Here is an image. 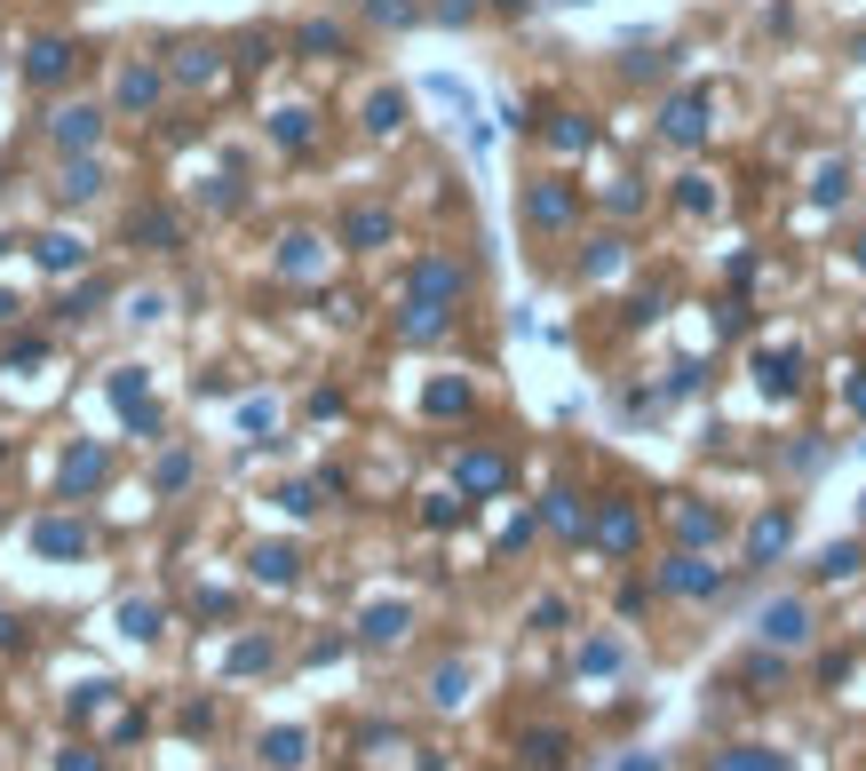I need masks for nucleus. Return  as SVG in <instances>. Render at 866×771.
I'll use <instances>...</instances> for the list:
<instances>
[{
  "label": "nucleus",
  "mask_w": 866,
  "mask_h": 771,
  "mask_svg": "<svg viewBox=\"0 0 866 771\" xmlns=\"http://www.w3.org/2000/svg\"><path fill=\"white\" fill-rule=\"evenodd\" d=\"M755 628H763V645L795 652V645H811V605H803V596H779V605L755 613Z\"/></svg>",
  "instance_id": "nucleus-1"
},
{
  "label": "nucleus",
  "mask_w": 866,
  "mask_h": 771,
  "mask_svg": "<svg viewBox=\"0 0 866 771\" xmlns=\"http://www.w3.org/2000/svg\"><path fill=\"white\" fill-rule=\"evenodd\" d=\"M660 589H668V596H723V573L699 549H684V557L660 565Z\"/></svg>",
  "instance_id": "nucleus-2"
},
{
  "label": "nucleus",
  "mask_w": 866,
  "mask_h": 771,
  "mask_svg": "<svg viewBox=\"0 0 866 771\" xmlns=\"http://www.w3.org/2000/svg\"><path fill=\"white\" fill-rule=\"evenodd\" d=\"M660 136H668V144H708V88L668 96V112H660Z\"/></svg>",
  "instance_id": "nucleus-3"
},
{
  "label": "nucleus",
  "mask_w": 866,
  "mask_h": 771,
  "mask_svg": "<svg viewBox=\"0 0 866 771\" xmlns=\"http://www.w3.org/2000/svg\"><path fill=\"white\" fill-rule=\"evenodd\" d=\"M112 406L144 429V438H159V406H151V382H144V366H120L112 375Z\"/></svg>",
  "instance_id": "nucleus-4"
},
{
  "label": "nucleus",
  "mask_w": 866,
  "mask_h": 771,
  "mask_svg": "<svg viewBox=\"0 0 866 771\" xmlns=\"http://www.w3.org/2000/svg\"><path fill=\"white\" fill-rule=\"evenodd\" d=\"M637 501H605V510H596V525H588V541L596 549H605V557H628V549H637Z\"/></svg>",
  "instance_id": "nucleus-5"
},
{
  "label": "nucleus",
  "mask_w": 866,
  "mask_h": 771,
  "mask_svg": "<svg viewBox=\"0 0 866 771\" xmlns=\"http://www.w3.org/2000/svg\"><path fill=\"white\" fill-rule=\"evenodd\" d=\"M461 287H470V271H461V262H446V255L414 262V279H406V294H414V303H453Z\"/></svg>",
  "instance_id": "nucleus-6"
},
{
  "label": "nucleus",
  "mask_w": 866,
  "mask_h": 771,
  "mask_svg": "<svg viewBox=\"0 0 866 771\" xmlns=\"http://www.w3.org/2000/svg\"><path fill=\"white\" fill-rule=\"evenodd\" d=\"M32 549L41 557H88V525L80 517H41L32 525Z\"/></svg>",
  "instance_id": "nucleus-7"
},
{
  "label": "nucleus",
  "mask_w": 866,
  "mask_h": 771,
  "mask_svg": "<svg viewBox=\"0 0 866 771\" xmlns=\"http://www.w3.org/2000/svg\"><path fill=\"white\" fill-rule=\"evenodd\" d=\"M32 255H41V271H88V239L80 231H48V239H32Z\"/></svg>",
  "instance_id": "nucleus-8"
},
{
  "label": "nucleus",
  "mask_w": 866,
  "mask_h": 771,
  "mask_svg": "<svg viewBox=\"0 0 866 771\" xmlns=\"http://www.w3.org/2000/svg\"><path fill=\"white\" fill-rule=\"evenodd\" d=\"M48 136H56L64 152H88L95 136H104V112H88V104H64V112L48 120Z\"/></svg>",
  "instance_id": "nucleus-9"
},
{
  "label": "nucleus",
  "mask_w": 866,
  "mask_h": 771,
  "mask_svg": "<svg viewBox=\"0 0 866 771\" xmlns=\"http://www.w3.org/2000/svg\"><path fill=\"white\" fill-rule=\"evenodd\" d=\"M573 208H581V199L564 191V183H532V191H525V223H541V231L573 223Z\"/></svg>",
  "instance_id": "nucleus-10"
},
{
  "label": "nucleus",
  "mask_w": 866,
  "mask_h": 771,
  "mask_svg": "<svg viewBox=\"0 0 866 771\" xmlns=\"http://www.w3.org/2000/svg\"><path fill=\"white\" fill-rule=\"evenodd\" d=\"M755 382H763V398H795V390H803V358H795V350H763Z\"/></svg>",
  "instance_id": "nucleus-11"
},
{
  "label": "nucleus",
  "mask_w": 866,
  "mask_h": 771,
  "mask_svg": "<svg viewBox=\"0 0 866 771\" xmlns=\"http://www.w3.org/2000/svg\"><path fill=\"white\" fill-rule=\"evenodd\" d=\"M112 478V461H104V446H72V454H64V493H95V485H104Z\"/></svg>",
  "instance_id": "nucleus-12"
},
{
  "label": "nucleus",
  "mask_w": 866,
  "mask_h": 771,
  "mask_svg": "<svg viewBox=\"0 0 866 771\" xmlns=\"http://www.w3.org/2000/svg\"><path fill=\"white\" fill-rule=\"evenodd\" d=\"M787 541H795V517H787V510H763L755 533H747V565H772Z\"/></svg>",
  "instance_id": "nucleus-13"
},
{
  "label": "nucleus",
  "mask_w": 866,
  "mask_h": 771,
  "mask_svg": "<svg viewBox=\"0 0 866 771\" xmlns=\"http://www.w3.org/2000/svg\"><path fill=\"white\" fill-rule=\"evenodd\" d=\"M453 478H461V493H502V485H509V461H502V454H461Z\"/></svg>",
  "instance_id": "nucleus-14"
},
{
  "label": "nucleus",
  "mask_w": 866,
  "mask_h": 771,
  "mask_svg": "<svg viewBox=\"0 0 866 771\" xmlns=\"http://www.w3.org/2000/svg\"><path fill=\"white\" fill-rule=\"evenodd\" d=\"M127 239H136V247H183V223L168 208H136V215H127Z\"/></svg>",
  "instance_id": "nucleus-15"
},
{
  "label": "nucleus",
  "mask_w": 866,
  "mask_h": 771,
  "mask_svg": "<svg viewBox=\"0 0 866 771\" xmlns=\"http://www.w3.org/2000/svg\"><path fill=\"white\" fill-rule=\"evenodd\" d=\"M72 64H80V48H64V41H32V56H24V72L41 80V88H56L64 72H72Z\"/></svg>",
  "instance_id": "nucleus-16"
},
{
  "label": "nucleus",
  "mask_w": 866,
  "mask_h": 771,
  "mask_svg": "<svg viewBox=\"0 0 866 771\" xmlns=\"http://www.w3.org/2000/svg\"><path fill=\"white\" fill-rule=\"evenodd\" d=\"M247 573H255V581H271V589H286L294 573H303V557H294L286 541H262V549L247 557Z\"/></svg>",
  "instance_id": "nucleus-17"
},
{
  "label": "nucleus",
  "mask_w": 866,
  "mask_h": 771,
  "mask_svg": "<svg viewBox=\"0 0 866 771\" xmlns=\"http://www.w3.org/2000/svg\"><path fill=\"white\" fill-rule=\"evenodd\" d=\"M168 72H176V80H191V88H207V80L223 72V56H215L207 41H183V48H176V64H168Z\"/></svg>",
  "instance_id": "nucleus-18"
},
{
  "label": "nucleus",
  "mask_w": 866,
  "mask_h": 771,
  "mask_svg": "<svg viewBox=\"0 0 866 771\" xmlns=\"http://www.w3.org/2000/svg\"><path fill=\"white\" fill-rule=\"evenodd\" d=\"M397 326H406V343H438V334L453 326V303H406Z\"/></svg>",
  "instance_id": "nucleus-19"
},
{
  "label": "nucleus",
  "mask_w": 866,
  "mask_h": 771,
  "mask_svg": "<svg viewBox=\"0 0 866 771\" xmlns=\"http://www.w3.org/2000/svg\"><path fill=\"white\" fill-rule=\"evenodd\" d=\"M159 88H168V80H159L151 64H127V72H120V104H127V112H151Z\"/></svg>",
  "instance_id": "nucleus-20"
},
{
  "label": "nucleus",
  "mask_w": 866,
  "mask_h": 771,
  "mask_svg": "<svg viewBox=\"0 0 866 771\" xmlns=\"http://www.w3.org/2000/svg\"><path fill=\"white\" fill-rule=\"evenodd\" d=\"M406 605H365V621H358V636H365V645H397V636H406Z\"/></svg>",
  "instance_id": "nucleus-21"
},
{
  "label": "nucleus",
  "mask_w": 866,
  "mask_h": 771,
  "mask_svg": "<svg viewBox=\"0 0 866 771\" xmlns=\"http://www.w3.org/2000/svg\"><path fill=\"white\" fill-rule=\"evenodd\" d=\"M390 231H397L390 208H358V215L342 223V239H350V247H390Z\"/></svg>",
  "instance_id": "nucleus-22"
},
{
  "label": "nucleus",
  "mask_w": 866,
  "mask_h": 771,
  "mask_svg": "<svg viewBox=\"0 0 866 771\" xmlns=\"http://www.w3.org/2000/svg\"><path fill=\"white\" fill-rule=\"evenodd\" d=\"M541 525H556V533H588V510H581V493H564V485H556V493L541 501Z\"/></svg>",
  "instance_id": "nucleus-23"
},
{
  "label": "nucleus",
  "mask_w": 866,
  "mask_h": 771,
  "mask_svg": "<svg viewBox=\"0 0 866 771\" xmlns=\"http://www.w3.org/2000/svg\"><path fill=\"white\" fill-rule=\"evenodd\" d=\"M303 748H311V740H303V731H294V724H279V731H262V756H271L279 771H303Z\"/></svg>",
  "instance_id": "nucleus-24"
},
{
  "label": "nucleus",
  "mask_w": 866,
  "mask_h": 771,
  "mask_svg": "<svg viewBox=\"0 0 866 771\" xmlns=\"http://www.w3.org/2000/svg\"><path fill=\"white\" fill-rule=\"evenodd\" d=\"M564 756H573V748H564V731H525V763L532 771H564Z\"/></svg>",
  "instance_id": "nucleus-25"
},
{
  "label": "nucleus",
  "mask_w": 866,
  "mask_h": 771,
  "mask_svg": "<svg viewBox=\"0 0 866 771\" xmlns=\"http://www.w3.org/2000/svg\"><path fill=\"white\" fill-rule=\"evenodd\" d=\"M676 533H684V549H699V541H716V533H723V517L699 510V501H684V510H676Z\"/></svg>",
  "instance_id": "nucleus-26"
},
{
  "label": "nucleus",
  "mask_w": 866,
  "mask_h": 771,
  "mask_svg": "<svg viewBox=\"0 0 866 771\" xmlns=\"http://www.w3.org/2000/svg\"><path fill=\"white\" fill-rule=\"evenodd\" d=\"M56 191L72 199V208H88V199L104 191V167H95V159H80V167H64V183H56Z\"/></svg>",
  "instance_id": "nucleus-27"
},
{
  "label": "nucleus",
  "mask_w": 866,
  "mask_h": 771,
  "mask_svg": "<svg viewBox=\"0 0 866 771\" xmlns=\"http://www.w3.org/2000/svg\"><path fill=\"white\" fill-rule=\"evenodd\" d=\"M429 700H438V708H461V700H470V668H461V660H446L438 677H429Z\"/></svg>",
  "instance_id": "nucleus-28"
},
{
  "label": "nucleus",
  "mask_w": 866,
  "mask_h": 771,
  "mask_svg": "<svg viewBox=\"0 0 866 771\" xmlns=\"http://www.w3.org/2000/svg\"><path fill=\"white\" fill-rule=\"evenodd\" d=\"M708 771H787V756H772V748H723Z\"/></svg>",
  "instance_id": "nucleus-29"
},
{
  "label": "nucleus",
  "mask_w": 866,
  "mask_h": 771,
  "mask_svg": "<svg viewBox=\"0 0 866 771\" xmlns=\"http://www.w3.org/2000/svg\"><path fill=\"white\" fill-rule=\"evenodd\" d=\"M858 565H866V549H858V541H835V549H826V557L811 565V573H819V581H851Z\"/></svg>",
  "instance_id": "nucleus-30"
},
{
  "label": "nucleus",
  "mask_w": 866,
  "mask_h": 771,
  "mask_svg": "<svg viewBox=\"0 0 866 771\" xmlns=\"http://www.w3.org/2000/svg\"><path fill=\"white\" fill-rule=\"evenodd\" d=\"M811 199H819V208H843V199H851V167H843V159H826V167H819V183H811Z\"/></svg>",
  "instance_id": "nucleus-31"
},
{
  "label": "nucleus",
  "mask_w": 866,
  "mask_h": 771,
  "mask_svg": "<svg viewBox=\"0 0 866 771\" xmlns=\"http://www.w3.org/2000/svg\"><path fill=\"white\" fill-rule=\"evenodd\" d=\"M279 271H286V279H303V271H318V239H311V231H294V239L279 247Z\"/></svg>",
  "instance_id": "nucleus-32"
},
{
  "label": "nucleus",
  "mask_w": 866,
  "mask_h": 771,
  "mask_svg": "<svg viewBox=\"0 0 866 771\" xmlns=\"http://www.w3.org/2000/svg\"><path fill=\"white\" fill-rule=\"evenodd\" d=\"M397 120H406V96H397V88H382L374 104H365V127H374V136H397Z\"/></svg>",
  "instance_id": "nucleus-33"
},
{
  "label": "nucleus",
  "mask_w": 866,
  "mask_h": 771,
  "mask_svg": "<svg viewBox=\"0 0 866 771\" xmlns=\"http://www.w3.org/2000/svg\"><path fill=\"white\" fill-rule=\"evenodd\" d=\"M588 136H596V127L573 120V112H556V120H549V144H556V152H588Z\"/></svg>",
  "instance_id": "nucleus-34"
},
{
  "label": "nucleus",
  "mask_w": 866,
  "mask_h": 771,
  "mask_svg": "<svg viewBox=\"0 0 866 771\" xmlns=\"http://www.w3.org/2000/svg\"><path fill=\"white\" fill-rule=\"evenodd\" d=\"M120 628H127V636H159V605H151V596H127V605H120Z\"/></svg>",
  "instance_id": "nucleus-35"
},
{
  "label": "nucleus",
  "mask_w": 866,
  "mask_h": 771,
  "mask_svg": "<svg viewBox=\"0 0 866 771\" xmlns=\"http://www.w3.org/2000/svg\"><path fill=\"white\" fill-rule=\"evenodd\" d=\"M255 668H271V636H247V645H230V677H255Z\"/></svg>",
  "instance_id": "nucleus-36"
},
{
  "label": "nucleus",
  "mask_w": 866,
  "mask_h": 771,
  "mask_svg": "<svg viewBox=\"0 0 866 771\" xmlns=\"http://www.w3.org/2000/svg\"><path fill=\"white\" fill-rule=\"evenodd\" d=\"M294 48H303V56H335L342 48V24H303V32H294Z\"/></svg>",
  "instance_id": "nucleus-37"
},
{
  "label": "nucleus",
  "mask_w": 866,
  "mask_h": 771,
  "mask_svg": "<svg viewBox=\"0 0 866 771\" xmlns=\"http://www.w3.org/2000/svg\"><path fill=\"white\" fill-rule=\"evenodd\" d=\"M271 136H279L286 152H303V144H311V112H279V120H271Z\"/></svg>",
  "instance_id": "nucleus-38"
},
{
  "label": "nucleus",
  "mask_w": 866,
  "mask_h": 771,
  "mask_svg": "<svg viewBox=\"0 0 866 771\" xmlns=\"http://www.w3.org/2000/svg\"><path fill=\"white\" fill-rule=\"evenodd\" d=\"M676 208H684V215H708V208H716V183H708V176H684Z\"/></svg>",
  "instance_id": "nucleus-39"
},
{
  "label": "nucleus",
  "mask_w": 866,
  "mask_h": 771,
  "mask_svg": "<svg viewBox=\"0 0 866 771\" xmlns=\"http://www.w3.org/2000/svg\"><path fill=\"white\" fill-rule=\"evenodd\" d=\"M581 271H588V279H612V271H620V239H596V247L581 255Z\"/></svg>",
  "instance_id": "nucleus-40"
},
{
  "label": "nucleus",
  "mask_w": 866,
  "mask_h": 771,
  "mask_svg": "<svg viewBox=\"0 0 866 771\" xmlns=\"http://www.w3.org/2000/svg\"><path fill=\"white\" fill-rule=\"evenodd\" d=\"M470 406V382H429V414H461Z\"/></svg>",
  "instance_id": "nucleus-41"
},
{
  "label": "nucleus",
  "mask_w": 866,
  "mask_h": 771,
  "mask_svg": "<svg viewBox=\"0 0 866 771\" xmlns=\"http://www.w3.org/2000/svg\"><path fill=\"white\" fill-rule=\"evenodd\" d=\"M581 668H588V677H612V668H620V645H612V636H605V645H588Z\"/></svg>",
  "instance_id": "nucleus-42"
},
{
  "label": "nucleus",
  "mask_w": 866,
  "mask_h": 771,
  "mask_svg": "<svg viewBox=\"0 0 866 771\" xmlns=\"http://www.w3.org/2000/svg\"><path fill=\"white\" fill-rule=\"evenodd\" d=\"M176 485H191V454H168V461H159V493H176Z\"/></svg>",
  "instance_id": "nucleus-43"
},
{
  "label": "nucleus",
  "mask_w": 866,
  "mask_h": 771,
  "mask_svg": "<svg viewBox=\"0 0 866 771\" xmlns=\"http://www.w3.org/2000/svg\"><path fill=\"white\" fill-rule=\"evenodd\" d=\"M41 358H48L41 334H16V343H9V366H41Z\"/></svg>",
  "instance_id": "nucleus-44"
},
{
  "label": "nucleus",
  "mask_w": 866,
  "mask_h": 771,
  "mask_svg": "<svg viewBox=\"0 0 866 771\" xmlns=\"http://www.w3.org/2000/svg\"><path fill=\"white\" fill-rule=\"evenodd\" d=\"M779 677H787V668H779V660H772V652H763V660H747V684H755V692H772V684H779Z\"/></svg>",
  "instance_id": "nucleus-45"
},
{
  "label": "nucleus",
  "mask_w": 866,
  "mask_h": 771,
  "mask_svg": "<svg viewBox=\"0 0 866 771\" xmlns=\"http://www.w3.org/2000/svg\"><path fill=\"white\" fill-rule=\"evenodd\" d=\"M56 771H104V756H95V748H64V763Z\"/></svg>",
  "instance_id": "nucleus-46"
},
{
  "label": "nucleus",
  "mask_w": 866,
  "mask_h": 771,
  "mask_svg": "<svg viewBox=\"0 0 866 771\" xmlns=\"http://www.w3.org/2000/svg\"><path fill=\"white\" fill-rule=\"evenodd\" d=\"M0 652H24V621L16 613H0Z\"/></svg>",
  "instance_id": "nucleus-47"
},
{
  "label": "nucleus",
  "mask_w": 866,
  "mask_h": 771,
  "mask_svg": "<svg viewBox=\"0 0 866 771\" xmlns=\"http://www.w3.org/2000/svg\"><path fill=\"white\" fill-rule=\"evenodd\" d=\"M374 16H382V24H406V16H414V0H374Z\"/></svg>",
  "instance_id": "nucleus-48"
},
{
  "label": "nucleus",
  "mask_w": 866,
  "mask_h": 771,
  "mask_svg": "<svg viewBox=\"0 0 866 771\" xmlns=\"http://www.w3.org/2000/svg\"><path fill=\"white\" fill-rule=\"evenodd\" d=\"M620 771H660V756H628V763H620Z\"/></svg>",
  "instance_id": "nucleus-49"
},
{
  "label": "nucleus",
  "mask_w": 866,
  "mask_h": 771,
  "mask_svg": "<svg viewBox=\"0 0 866 771\" xmlns=\"http://www.w3.org/2000/svg\"><path fill=\"white\" fill-rule=\"evenodd\" d=\"M0 319H16V294H0Z\"/></svg>",
  "instance_id": "nucleus-50"
},
{
  "label": "nucleus",
  "mask_w": 866,
  "mask_h": 771,
  "mask_svg": "<svg viewBox=\"0 0 866 771\" xmlns=\"http://www.w3.org/2000/svg\"><path fill=\"white\" fill-rule=\"evenodd\" d=\"M858 271H866V239H858Z\"/></svg>",
  "instance_id": "nucleus-51"
}]
</instances>
